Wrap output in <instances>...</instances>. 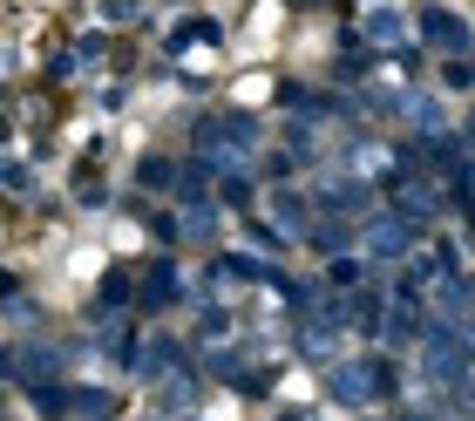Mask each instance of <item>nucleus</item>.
<instances>
[{
	"label": "nucleus",
	"mask_w": 475,
	"mask_h": 421,
	"mask_svg": "<svg viewBox=\"0 0 475 421\" xmlns=\"http://www.w3.org/2000/svg\"><path fill=\"white\" fill-rule=\"evenodd\" d=\"M333 394H339V401H374V394H387V367H374V360H347V367H333Z\"/></svg>",
	"instance_id": "1"
},
{
	"label": "nucleus",
	"mask_w": 475,
	"mask_h": 421,
	"mask_svg": "<svg viewBox=\"0 0 475 421\" xmlns=\"http://www.w3.org/2000/svg\"><path fill=\"white\" fill-rule=\"evenodd\" d=\"M455 82H475V62H469V68H455Z\"/></svg>",
	"instance_id": "3"
},
{
	"label": "nucleus",
	"mask_w": 475,
	"mask_h": 421,
	"mask_svg": "<svg viewBox=\"0 0 475 421\" xmlns=\"http://www.w3.org/2000/svg\"><path fill=\"white\" fill-rule=\"evenodd\" d=\"M374 245H381V251H400L408 238H400V224H381V232H374Z\"/></svg>",
	"instance_id": "2"
}]
</instances>
